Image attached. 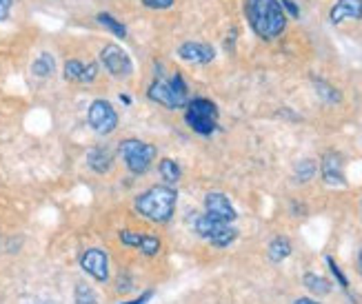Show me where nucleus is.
Wrapping results in <instances>:
<instances>
[{
    "instance_id": "1",
    "label": "nucleus",
    "mask_w": 362,
    "mask_h": 304,
    "mask_svg": "<svg viewBox=\"0 0 362 304\" xmlns=\"http://www.w3.org/2000/svg\"><path fill=\"white\" fill-rule=\"evenodd\" d=\"M245 13L251 29L262 40H276L287 27V13L280 0H247Z\"/></svg>"
},
{
    "instance_id": "2",
    "label": "nucleus",
    "mask_w": 362,
    "mask_h": 304,
    "mask_svg": "<svg viewBox=\"0 0 362 304\" xmlns=\"http://www.w3.org/2000/svg\"><path fill=\"white\" fill-rule=\"evenodd\" d=\"M176 200H178V194L174 187L156 185V187H149L147 191H143L134 204H136V211L145 220L163 225V222L171 220V216H174Z\"/></svg>"
},
{
    "instance_id": "3",
    "label": "nucleus",
    "mask_w": 362,
    "mask_h": 304,
    "mask_svg": "<svg viewBox=\"0 0 362 304\" xmlns=\"http://www.w3.org/2000/svg\"><path fill=\"white\" fill-rule=\"evenodd\" d=\"M147 98L165 109H185L189 103V87L185 83L182 74L165 76L163 71H156L153 83L147 89Z\"/></svg>"
},
{
    "instance_id": "4",
    "label": "nucleus",
    "mask_w": 362,
    "mask_h": 304,
    "mask_svg": "<svg viewBox=\"0 0 362 304\" xmlns=\"http://www.w3.org/2000/svg\"><path fill=\"white\" fill-rule=\"evenodd\" d=\"M185 122L198 136H211L218 129V107L207 98H194L185 107Z\"/></svg>"
},
{
    "instance_id": "5",
    "label": "nucleus",
    "mask_w": 362,
    "mask_h": 304,
    "mask_svg": "<svg viewBox=\"0 0 362 304\" xmlns=\"http://www.w3.org/2000/svg\"><path fill=\"white\" fill-rule=\"evenodd\" d=\"M118 156L122 158L124 167L129 169V173L134 175H143L149 171L153 158H156V147L149 145V142L136 140V138H127L120 142L118 147Z\"/></svg>"
},
{
    "instance_id": "6",
    "label": "nucleus",
    "mask_w": 362,
    "mask_h": 304,
    "mask_svg": "<svg viewBox=\"0 0 362 304\" xmlns=\"http://www.w3.org/2000/svg\"><path fill=\"white\" fill-rule=\"evenodd\" d=\"M196 233L202 238V240H207V242H211L214 247L218 249H225L229 247L235 238H238V231H235L229 222H223V220H216L211 216H200L196 220V225H194Z\"/></svg>"
},
{
    "instance_id": "7",
    "label": "nucleus",
    "mask_w": 362,
    "mask_h": 304,
    "mask_svg": "<svg viewBox=\"0 0 362 304\" xmlns=\"http://www.w3.org/2000/svg\"><path fill=\"white\" fill-rule=\"evenodd\" d=\"M100 65L105 67V71L114 78H129L134 74V62L129 58V54L122 49V47L109 42L100 49Z\"/></svg>"
},
{
    "instance_id": "8",
    "label": "nucleus",
    "mask_w": 362,
    "mask_h": 304,
    "mask_svg": "<svg viewBox=\"0 0 362 304\" xmlns=\"http://www.w3.org/2000/svg\"><path fill=\"white\" fill-rule=\"evenodd\" d=\"M87 122H89V127L96 134L107 136V134H112L116 127H118V114H116V109H114L112 103L98 98V100H93L89 105Z\"/></svg>"
},
{
    "instance_id": "9",
    "label": "nucleus",
    "mask_w": 362,
    "mask_h": 304,
    "mask_svg": "<svg viewBox=\"0 0 362 304\" xmlns=\"http://www.w3.org/2000/svg\"><path fill=\"white\" fill-rule=\"evenodd\" d=\"M81 267L85 274H89L93 280L98 282H107L109 280V260H107V253L103 249L91 247L81 255Z\"/></svg>"
},
{
    "instance_id": "10",
    "label": "nucleus",
    "mask_w": 362,
    "mask_h": 304,
    "mask_svg": "<svg viewBox=\"0 0 362 304\" xmlns=\"http://www.w3.org/2000/svg\"><path fill=\"white\" fill-rule=\"evenodd\" d=\"M178 58L189 62V65H209V62L216 58V49L207 42H194L187 40L178 47Z\"/></svg>"
},
{
    "instance_id": "11",
    "label": "nucleus",
    "mask_w": 362,
    "mask_h": 304,
    "mask_svg": "<svg viewBox=\"0 0 362 304\" xmlns=\"http://www.w3.org/2000/svg\"><path fill=\"white\" fill-rule=\"evenodd\" d=\"M204 211H207V216H211L216 220L229 222V225L235 220V216H238L233 209L231 200L225 194H220V191H211V194L204 196Z\"/></svg>"
},
{
    "instance_id": "12",
    "label": "nucleus",
    "mask_w": 362,
    "mask_h": 304,
    "mask_svg": "<svg viewBox=\"0 0 362 304\" xmlns=\"http://www.w3.org/2000/svg\"><path fill=\"white\" fill-rule=\"evenodd\" d=\"M62 76L69 83H81V85H89L98 78V65L96 62H83L78 58H71L65 62V69H62Z\"/></svg>"
},
{
    "instance_id": "13",
    "label": "nucleus",
    "mask_w": 362,
    "mask_h": 304,
    "mask_svg": "<svg viewBox=\"0 0 362 304\" xmlns=\"http://www.w3.org/2000/svg\"><path fill=\"white\" fill-rule=\"evenodd\" d=\"M120 242L124 247L138 249L140 253H145V255H156V253L160 251V247H163L160 238L145 235V233H136V231H129V229L120 231Z\"/></svg>"
},
{
    "instance_id": "14",
    "label": "nucleus",
    "mask_w": 362,
    "mask_h": 304,
    "mask_svg": "<svg viewBox=\"0 0 362 304\" xmlns=\"http://www.w3.org/2000/svg\"><path fill=\"white\" fill-rule=\"evenodd\" d=\"M320 173H322V180L332 187L347 185V180H344V169H342V156L336 151L325 153L322 163H320Z\"/></svg>"
},
{
    "instance_id": "15",
    "label": "nucleus",
    "mask_w": 362,
    "mask_h": 304,
    "mask_svg": "<svg viewBox=\"0 0 362 304\" xmlns=\"http://www.w3.org/2000/svg\"><path fill=\"white\" fill-rule=\"evenodd\" d=\"M329 21L334 25L344 21H362V0H338L329 11Z\"/></svg>"
},
{
    "instance_id": "16",
    "label": "nucleus",
    "mask_w": 362,
    "mask_h": 304,
    "mask_svg": "<svg viewBox=\"0 0 362 304\" xmlns=\"http://www.w3.org/2000/svg\"><path fill=\"white\" fill-rule=\"evenodd\" d=\"M87 165L93 173H107L109 169L114 167V153L109 151L107 147H93L87 153Z\"/></svg>"
},
{
    "instance_id": "17",
    "label": "nucleus",
    "mask_w": 362,
    "mask_h": 304,
    "mask_svg": "<svg viewBox=\"0 0 362 304\" xmlns=\"http://www.w3.org/2000/svg\"><path fill=\"white\" fill-rule=\"evenodd\" d=\"M56 71V58L49 52H42L34 62H31V74L36 78H52Z\"/></svg>"
},
{
    "instance_id": "18",
    "label": "nucleus",
    "mask_w": 362,
    "mask_h": 304,
    "mask_svg": "<svg viewBox=\"0 0 362 304\" xmlns=\"http://www.w3.org/2000/svg\"><path fill=\"white\" fill-rule=\"evenodd\" d=\"M267 255H269V260L272 262H282L285 258H289L291 255V242L285 238V235H278L274 238L272 242H269V249H267Z\"/></svg>"
},
{
    "instance_id": "19",
    "label": "nucleus",
    "mask_w": 362,
    "mask_h": 304,
    "mask_svg": "<svg viewBox=\"0 0 362 304\" xmlns=\"http://www.w3.org/2000/svg\"><path fill=\"white\" fill-rule=\"evenodd\" d=\"M96 23H98L100 27H105L107 31H112V34H114V36H118L120 40L127 38V27H124L118 18H114L112 13H107V11L96 13Z\"/></svg>"
},
{
    "instance_id": "20",
    "label": "nucleus",
    "mask_w": 362,
    "mask_h": 304,
    "mask_svg": "<svg viewBox=\"0 0 362 304\" xmlns=\"http://www.w3.org/2000/svg\"><path fill=\"white\" fill-rule=\"evenodd\" d=\"M158 173H160V178H163L167 185H176V182L182 178V169H180V165L176 163V160H171V158H163V160H160Z\"/></svg>"
},
{
    "instance_id": "21",
    "label": "nucleus",
    "mask_w": 362,
    "mask_h": 304,
    "mask_svg": "<svg viewBox=\"0 0 362 304\" xmlns=\"http://www.w3.org/2000/svg\"><path fill=\"white\" fill-rule=\"evenodd\" d=\"M303 284L307 286V289L313 296H327V293H332V282H329L327 278H322V276H316V274H305Z\"/></svg>"
},
{
    "instance_id": "22",
    "label": "nucleus",
    "mask_w": 362,
    "mask_h": 304,
    "mask_svg": "<svg viewBox=\"0 0 362 304\" xmlns=\"http://www.w3.org/2000/svg\"><path fill=\"white\" fill-rule=\"evenodd\" d=\"M313 87H316V93L320 95L325 103H334L336 105V103L342 100L340 91L336 87H332L329 83H325V80H320V78H313Z\"/></svg>"
},
{
    "instance_id": "23",
    "label": "nucleus",
    "mask_w": 362,
    "mask_h": 304,
    "mask_svg": "<svg viewBox=\"0 0 362 304\" xmlns=\"http://www.w3.org/2000/svg\"><path fill=\"white\" fill-rule=\"evenodd\" d=\"M316 171H318V165L313 163L311 158H305V160H300V163L296 165V180L298 182H309L313 175H316Z\"/></svg>"
},
{
    "instance_id": "24",
    "label": "nucleus",
    "mask_w": 362,
    "mask_h": 304,
    "mask_svg": "<svg viewBox=\"0 0 362 304\" xmlns=\"http://www.w3.org/2000/svg\"><path fill=\"white\" fill-rule=\"evenodd\" d=\"M74 302L76 304H98V298L89 284L81 282V284H76V289H74Z\"/></svg>"
},
{
    "instance_id": "25",
    "label": "nucleus",
    "mask_w": 362,
    "mask_h": 304,
    "mask_svg": "<svg viewBox=\"0 0 362 304\" xmlns=\"http://www.w3.org/2000/svg\"><path fill=\"white\" fill-rule=\"evenodd\" d=\"M327 264H329V269H332V274L336 276V280L340 282V286H342V289H349V282H347V278H344V274H342V271H340V267L336 264V260L332 258V255H327Z\"/></svg>"
},
{
    "instance_id": "26",
    "label": "nucleus",
    "mask_w": 362,
    "mask_h": 304,
    "mask_svg": "<svg viewBox=\"0 0 362 304\" xmlns=\"http://www.w3.org/2000/svg\"><path fill=\"white\" fill-rule=\"evenodd\" d=\"M176 0H143V5L147 9H153V11H165L169 7H174Z\"/></svg>"
},
{
    "instance_id": "27",
    "label": "nucleus",
    "mask_w": 362,
    "mask_h": 304,
    "mask_svg": "<svg viewBox=\"0 0 362 304\" xmlns=\"http://www.w3.org/2000/svg\"><path fill=\"white\" fill-rule=\"evenodd\" d=\"M282 9H285V13H289L291 18H300V7H298L293 0H280Z\"/></svg>"
},
{
    "instance_id": "28",
    "label": "nucleus",
    "mask_w": 362,
    "mask_h": 304,
    "mask_svg": "<svg viewBox=\"0 0 362 304\" xmlns=\"http://www.w3.org/2000/svg\"><path fill=\"white\" fill-rule=\"evenodd\" d=\"M11 7H13V0H0V23H5L9 18Z\"/></svg>"
},
{
    "instance_id": "29",
    "label": "nucleus",
    "mask_w": 362,
    "mask_h": 304,
    "mask_svg": "<svg viewBox=\"0 0 362 304\" xmlns=\"http://www.w3.org/2000/svg\"><path fill=\"white\" fill-rule=\"evenodd\" d=\"M151 298H153V291H145L143 296H138L136 300H132V302H122V304H147Z\"/></svg>"
},
{
    "instance_id": "30",
    "label": "nucleus",
    "mask_w": 362,
    "mask_h": 304,
    "mask_svg": "<svg viewBox=\"0 0 362 304\" xmlns=\"http://www.w3.org/2000/svg\"><path fill=\"white\" fill-rule=\"evenodd\" d=\"M293 304H320V302H313L311 298H298Z\"/></svg>"
},
{
    "instance_id": "31",
    "label": "nucleus",
    "mask_w": 362,
    "mask_h": 304,
    "mask_svg": "<svg viewBox=\"0 0 362 304\" xmlns=\"http://www.w3.org/2000/svg\"><path fill=\"white\" fill-rule=\"evenodd\" d=\"M358 271H360V276H362V249H360V255H358Z\"/></svg>"
},
{
    "instance_id": "32",
    "label": "nucleus",
    "mask_w": 362,
    "mask_h": 304,
    "mask_svg": "<svg viewBox=\"0 0 362 304\" xmlns=\"http://www.w3.org/2000/svg\"><path fill=\"white\" fill-rule=\"evenodd\" d=\"M120 100H122L124 105H132V98H129V95H120Z\"/></svg>"
},
{
    "instance_id": "33",
    "label": "nucleus",
    "mask_w": 362,
    "mask_h": 304,
    "mask_svg": "<svg viewBox=\"0 0 362 304\" xmlns=\"http://www.w3.org/2000/svg\"><path fill=\"white\" fill-rule=\"evenodd\" d=\"M36 304H56V302H49V300H47V302H36Z\"/></svg>"
}]
</instances>
